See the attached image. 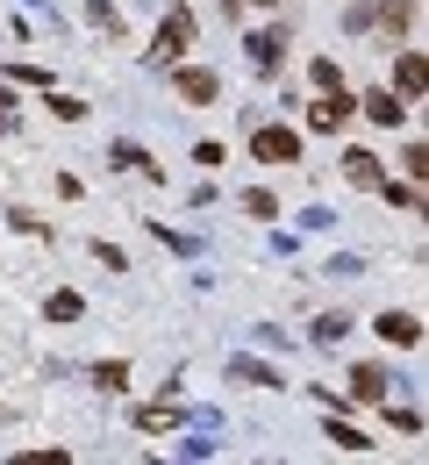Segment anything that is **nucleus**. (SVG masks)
I'll return each mask as SVG.
<instances>
[{"label":"nucleus","instance_id":"nucleus-22","mask_svg":"<svg viewBox=\"0 0 429 465\" xmlns=\"http://www.w3.org/2000/svg\"><path fill=\"white\" fill-rule=\"evenodd\" d=\"M151 236H158L165 251H180V258H193V251H200V236H186V230H165V223H151Z\"/></svg>","mask_w":429,"mask_h":465},{"label":"nucleus","instance_id":"nucleus-26","mask_svg":"<svg viewBox=\"0 0 429 465\" xmlns=\"http://www.w3.org/2000/svg\"><path fill=\"white\" fill-rule=\"evenodd\" d=\"M307 79H315L322 94H329V86H344V72H336V58H315V64H307Z\"/></svg>","mask_w":429,"mask_h":465},{"label":"nucleus","instance_id":"nucleus-31","mask_svg":"<svg viewBox=\"0 0 429 465\" xmlns=\"http://www.w3.org/2000/svg\"><path fill=\"white\" fill-rule=\"evenodd\" d=\"M51 108H58V122H86V101H72V94H51Z\"/></svg>","mask_w":429,"mask_h":465},{"label":"nucleus","instance_id":"nucleus-12","mask_svg":"<svg viewBox=\"0 0 429 465\" xmlns=\"http://www.w3.org/2000/svg\"><path fill=\"white\" fill-rule=\"evenodd\" d=\"M186 422V408L180 401H151V408H136V430L143 437H165V430H180Z\"/></svg>","mask_w":429,"mask_h":465},{"label":"nucleus","instance_id":"nucleus-15","mask_svg":"<svg viewBox=\"0 0 429 465\" xmlns=\"http://www.w3.org/2000/svg\"><path fill=\"white\" fill-rule=\"evenodd\" d=\"M344 337H351V315H344V308H336V315H315V330H307V344H322V351H336Z\"/></svg>","mask_w":429,"mask_h":465},{"label":"nucleus","instance_id":"nucleus-33","mask_svg":"<svg viewBox=\"0 0 429 465\" xmlns=\"http://www.w3.org/2000/svg\"><path fill=\"white\" fill-rule=\"evenodd\" d=\"M93 258H101V265H108V272H129V258H122V251H115V243H108V236H101V243H93Z\"/></svg>","mask_w":429,"mask_h":465},{"label":"nucleus","instance_id":"nucleus-27","mask_svg":"<svg viewBox=\"0 0 429 465\" xmlns=\"http://www.w3.org/2000/svg\"><path fill=\"white\" fill-rule=\"evenodd\" d=\"M322 272H336V280H366V258H351V251H344V258H329Z\"/></svg>","mask_w":429,"mask_h":465},{"label":"nucleus","instance_id":"nucleus-14","mask_svg":"<svg viewBox=\"0 0 429 465\" xmlns=\"http://www.w3.org/2000/svg\"><path fill=\"white\" fill-rule=\"evenodd\" d=\"M222 372H229V380H244V387H279V365H265V358H229Z\"/></svg>","mask_w":429,"mask_h":465},{"label":"nucleus","instance_id":"nucleus-30","mask_svg":"<svg viewBox=\"0 0 429 465\" xmlns=\"http://www.w3.org/2000/svg\"><path fill=\"white\" fill-rule=\"evenodd\" d=\"M401 158H408V179H415V186H423V173H429V143H408V151H401Z\"/></svg>","mask_w":429,"mask_h":465},{"label":"nucleus","instance_id":"nucleus-24","mask_svg":"<svg viewBox=\"0 0 429 465\" xmlns=\"http://www.w3.org/2000/svg\"><path fill=\"white\" fill-rule=\"evenodd\" d=\"M7 79H15V86H44V94H51V72H44V64H7Z\"/></svg>","mask_w":429,"mask_h":465},{"label":"nucleus","instance_id":"nucleus-19","mask_svg":"<svg viewBox=\"0 0 429 465\" xmlns=\"http://www.w3.org/2000/svg\"><path fill=\"white\" fill-rule=\"evenodd\" d=\"M79 315H86V301H79L72 287H58V293H51V322H79Z\"/></svg>","mask_w":429,"mask_h":465},{"label":"nucleus","instance_id":"nucleus-25","mask_svg":"<svg viewBox=\"0 0 429 465\" xmlns=\"http://www.w3.org/2000/svg\"><path fill=\"white\" fill-rule=\"evenodd\" d=\"M386 415H394L401 437H423V408H394V401H386Z\"/></svg>","mask_w":429,"mask_h":465},{"label":"nucleus","instance_id":"nucleus-18","mask_svg":"<svg viewBox=\"0 0 429 465\" xmlns=\"http://www.w3.org/2000/svg\"><path fill=\"white\" fill-rule=\"evenodd\" d=\"M93 387H101V394H122V387H129V365H122V358L93 365Z\"/></svg>","mask_w":429,"mask_h":465},{"label":"nucleus","instance_id":"nucleus-8","mask_svg":"<svg viewBox=\"0 0 429 465\" xmlns=\"http://www.w3.org/2000/svg\"><path fill=\"white\" fill-rule=\"evenodd\" d=\"M394 86H401V101H423V86H429L423 51H401V58H394Z\"/></svg>","mask_w":429,"mask_h":465},{"label":"nucleus","instance_id":"nucleus-13","mask_svg":"<svg viewBox=\"0 0 429 465\" xmlns=\"http://www.w3.org/2000/svg\"><path fill=\"white\" fill-rule=\"evenodd\" d=\"M372 29L408 36V29H415V0H379V7H372Z\"/></svg>","mask_w":429,"mask_h":465},{"label":"nucleus","instance_id":"nucleus-17","mask_svg":"<svg viewBox=\"0 0 429 465\" xmlns=\"http://www.w3.org/2000/svg\"><path fill=\"white\" fill-rule=\"evenodd\" d=\"M322 430H329V444H336V451H372V444L351 430V422H336V408H329V422H322Z\"/></svg>","mask_w":429,"mask_h":465},{"label":"nucleus","instance_id":"nucleus-1","mask_svg":"<svg viewBox=\"0 0 429 465\" xmlns=\"http://www.w3.org/2000/svg\"><path fill=\"white\" fill-rule=\"evenodd\" d=\"M186 44H193V7H165V15H158V36H151V51H143V64H151V72H172V64L186 58Z\"/></svg>","mask_w":429,"mask_h":465},{"label":"nucleus","instance_id":"nucleus-2","mask_svg":"<svg viewBox=\"0 0 429 465\" xmlns=\"http://www.w3.org/2000/svg\"><path fill=\"white\" fill-rule=\"evenodd\" d=\"M250 158L258 165H294L301 158V129H287V122H250Z\"/></svg>","mask_w":429,"mask_h":465},{"label":"nucleus","instance_id":"nucleus-34","mask_svg":"<svg viewBox=\"0 0 429 465\" xmlns=\"http://www.w3.org/2000/svg\"><path fill=\"white\" fill-rule=\"evenodd\" d=\"M15 129V108H7V79H0V136Z\"/></svg>","mask_w":429,"mask_h":465},{"label":"nucleus","instance_id":"nucleus-35","mask_svg":"<svg viewBox=\"0 0 429 465\" xmlns=\"http://www.w3.org/2000/svg\"><path fill=\"white\" fill-rule=\"evenodd\" d=\"M22 7H44V15H58V7H51V0H22Z\"/></svg>","mask_w":429,"mask_h":465},{"label":"nucleus","instance_id":"nucleus-23","mask_svg":"<svg viewBox=\"0 0 429 465\" xmlns=\"http://www.w3.org/2000/svg\"><path fill=\"white\" fill-rule=\"evenodd\" d=\"M244 215H258V223H272V215H279V201H272L265 186H250V193H244Z\"/></svg>","mask_w":429,"mask_h":465},{"label":"nucleus","instance_id":"nucleus-3","mask_svg":"<svg viewBox=\"0 0 429 465\" xmlns=\"http://www.w3.org/2000/svg\"><path fill=\"white\" fill-rule=\"evenodd\" d=\"M172 94H180L186 108H215V101H222V72H208V64H172Z\"/></svg>","mask_w":429,"mask_h":465},{"label":"nucleus","instance_id":"nucleus-32","mask_svg":"<svg viewBox=\"0 0 429 465\" xmlns=\"http://www.w3.org/2000/svg\"><path fill=\"white\" fill-rule=\"evenodd\" d=\"M222 158H229V151H222V143H215V136H208V143H193V165H208V173H215V165H222Z\"/></svg>","mask_w":429,"mask_h":465},{"label":"nucleus","instance_id":"nucleus-4","mask_svg":"<svg viewBox=\"0 0 429 465\" xmlns=\"http://www.w3.org/2000/svg\"><path fill=\"white\" fill-rule=\"evenodd\" d=\"M351 115H358V94L351 86H329L322 101H307V129H322V136H336Z\"/></svg>","mask_w":429,"mask_h":465},{"label":"nucleus","instance_id":"nucleus-29","mask_svg":"<svg viewBox=\"0 0 429 465\" xmlns=\"http://www.w3.org/2000/svg\"><path fill=\"white\" fill-rule=\"evenodd\" d=\"M344 29H351V36H372V0H358V7L344 15Z\"/></svg>","mask_w":429,"mask_h":465},{"label":"nucleus","instance_id":"nucleus-16","mask_svg":"<svg viewBox=\"0 0 429 465\" xmlns=\"http://www.w3.org/2000/svg\"><path fill=\"white\" fill-rule=\"evenodd\" d=\"M215 451H222V430L193 422V430H186V444H180V459H215Z\"/></svg>","mask_w":429,"mask_h":465},{"label":"nucleus","instance_id":"nucleus-11","mask_svg":"<svg viewBox=\"0 0 429 465\" xmlns=\"http://www.w3.org/2000/svg\"><path fill=\"white\" fill-rule=\"evenodd\" d=\"M386 387H394L386 365H351V387H344V394H351V401H386Z\"/></svg>","mask_w":429,"mask_h":465},{"label":"nucleus","instance_id":"nucleus-21","mask_svg":"<svg viewBox=\"0 0 429 465\" xmlns=\"http://www.w3.org/2000/svg\"><path fill=\"white\" fill-rule=\"evenodd\" d=\"M86 22H93V29H108V36H122V15H115V0H86Z\"/></svg>","mask_w":429,"mask_h":465},{"label":"nucleus","instance_id":"nucleus-20","mask_svg":"<svg viewBox=\"0 0 429 465\" xmlns=\"http://www.w3.org/2000/svg\"><path fill=\"white\" fill-rule=\"evenodd\" d=\"M379 193H386V201H394V208H408V215H415V208H423V186H415V179H408V186H394V179H379Z\"/></svg>","mask_w":429,"mask_h":465},{"label":"nucleus","instance_id":"nucleus-10","mask_svg":"<svg viewBox=\"0 0 429 465\" xmlns=\"http://www.w3.org/2000/svg\"><path fill=\"white\" fill-rule=\"evenodd\" d=\"M108 165L143 173V179H165V165H151V151H143V143H129V136H115V143H108Z\"/></svg>","mask_w":429,"mask_h":465},{"label":"nucleus","instance_id":"nucleus-7","mask_svg":"<svg viewBox=\"0 0 429 465\" xmlns=\"http://www.w3.org/2000/svg\"><path fill=\"white\" fill-rule=\"evenodd\" d=\"M344 179H351L358 193H379V179H386V165L372 158L366 143H351V151H344Z\"/></svg>","mask_w":429,"mask_h":465},{"label":"nucleus","instance_id":"nucleus-28","mask_svg":"<svg viewBox=\"0 0 429 465\" xmlns=\"http://www.w3.org/2000/svg\"><path fill=\"white\" fill-rule=\"evenodd\" d=\"M7 223H15L22 236H51V230H44V215H29V208H7Z\"/></svg>","mask_w":429,"mask_h":465},{"label":"nucleus","instance_id":"nucleus-5","mask_svg":"<svg viewBox=\"0 0 429 465\" xmlns=\"http://www.w3.org/2000/svg\"><path fill=\"white\" fill-rule=\"evenodd\" d=\"M372 330H379L386 344H401V351H415V344H423V315H415V308H386V315H379Z\"/></svg>","mask_w":429,"mask_h":465},{"label":"nucleus","instance_id":"nucleus-36","mask_svg":"<svg viewBox=\"0 0 429 465\" xmlns=\"http://www.w3.org/2000/svg\"><path fill=\"white\" fill-rule=\"evenodd\" d=\"M237 7H279V0H237Z\"/></svg>","mask_w":429,"mask_h":465},{"label":"nucleus","instance_id":"nucleus-6","mask_svg":"<svg viewBox=\"0 0 429 465\" xmlns=\"http://www.w3.org/2000/svg\"><path fill=\"white\" fill-rule=\"evenodd\" d=\"M244 44H250V64H258V72H279V64H287V29H279V22H272V29H250Z\"/></svg>","mask_w":429,"mask_h":465},{"label":"nucleus","instance_id":"nucleus-9","mask_svg":"<svg viewBox=\"0 0 429 465\" xmlns=\"http://www.w3.org/2000/svg\"><path fill=\"white\" fill-rule=\"evenodd\" d=\"M358 108H366V115L379 122V129H401V122H408V101H401V94H394V86H379V94H366V101H358Z\"/></svg>","mask_w":429,"mask_h":465}]
</instances>
